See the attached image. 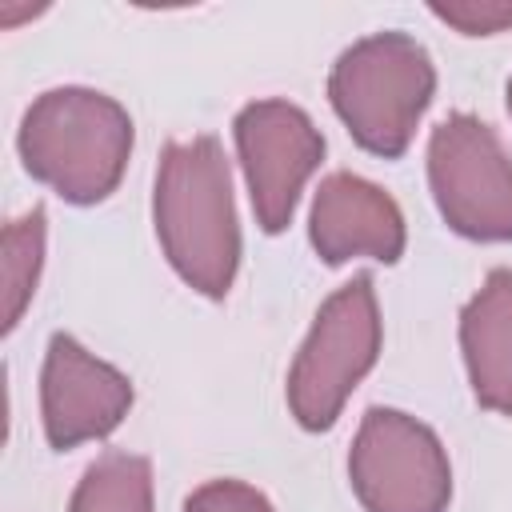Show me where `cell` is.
<instances>
[{
  "mask_svg": "<svg viewBox=\"0 0 512 512\" xmlns=\"http://www.w3.org/2000/svg\"><path fill=\"white\" fill-rule=\"evenodd\" d=\"M152 224L172 272L200 296L224 300L240 268L232 168L216 136L172 140L156 164Z\"/></svg>",
  "mask_w": 512,
  "mask_h": 512,
  "instance_id": "obj_1",
  "label": "cell"
},
{
  "mask_svg": "<svg viewBox=\"0 0 512 512\" xmlns=\"http://www.w3.org/2000/svg\"><path fill=\"white\" fill-rule=\"evenodd\" d=\"M32 180L68 204H100L116 192L132 156V116L96 88L64 84L32 100L16 136Z\"/></svg>",
  "mask_w": 512,
  "mask_h": 512,
  "instance_id": "obj_2",
  "label": "cell"
},
{
  "mask_svg": "<svg viewBox=\"0 0 512 512\" xmlns=\"http://www.w3.org/2000/svg\"><path fill=\"white\" fill-rule=\"evenodd\" d=\"M436 92V68L408 32H372L348 44L328 72V100L352 140L384 160L408 152Z\"/></svg>",
  "mask_w": 512,
  "mask_h": 512,
  "instance_id": "obj_3",
  "label": "cell"
},
{
  "mask_svg": "<svg viewBox=\"0 0 512 512\" xmlns=\"http://www.w3.org/2000/svg\"><path fill=\"white\" fill-rule=\"evenodd\" d=\"M380 336L384 328L376 288L372 276L360 272L320 304L288 368V408L300 428L328 432L336 424L356 384L372 372L380 356Z\"/></svg>",
  "mask_w": 512,
  "mask_h": 512,
  "instance_id": "obj_4",
  "label": "cell"
},
{
  "mask_svg": "<svg viewBox=\"0 0 512 512\" xmlns=\"http://www.w3.org/2000/svg\"><path fill=\"white\" fill-rule=\"evenodd\" d=\"M428 188L452 232L480 244L512 240V156L480 116L452 112L432 128Z\"/></svg>",
  "mask_w": 512,
  "mask_h": 512,
  "instance_id": "obj_5",
  "label": "cell"
},
{
  "mask_svg": "<svg viewBox=\"0 0 512 512\" xmlns=\"http://www.w3.org/2000/svg\"><path fill=\"white\" fill-rule=\"evenodd\" d=\"M348 480L364 512H444L452 500V464L440 436L396 408L364 412Z\"/></svg>",
  "mask_w": 512,
  "mask_h": 512,
  "instance_id": "obj_6",
  "label": "cell"
},
{
  "mask_svg": "<svg viewBox=\"0 0 512 512\" xmlns=\"http://www.w3.org/2000/svg\"><path fill=\"white\" fill-rule=\"evenodd\" d=\"M240 168L256 224L276 236L292 224L308 176L324 160V136L312 116L288 100H252L232 120Z\"/></svg>",
  "mask_w": 512,
  "mask_h": 512,
  "instance_id": "obj_7",
  "label": "cell"
},
{
  "mask_svg": "<svg viewBox=\"0 0 512 512\" xmlns=\"http://www.w3.org/2000/svg\"><path fill=\"white\" fill-rule=\"evenodd\" d=\"M132 408V380L92 356L76 336L56 332L40 368V420L52 448L104 440Z\"/></svg>",
  "mask_w": 512,
  "mask_h": 512,
  "instance_id": "obj_8",
  "label": "cell"
},
{
  "mask_svg": "<svg viewBox=\"0 0 512 512\" xmlns=\"http://www.w3.org/2000/svg\"><path fill=\"white\" fill-rule=\"evenodd\" d=\"M308 240L324 264H344L356 256L396 264L404 256L408 232L400 204L380 184L356 172H332L312 196Z\"/></svg>",
  "mask_w": 512,
  "mask_h": 512,
  "instance_id": "obj_9",
  "label": "cell"
},
{
  "mask_svg": "<svg viewBox=\"0 0 512 512\" xmlns=\"http://www.w3.org/2000/svg\"><path fill=\"white\" fill-rule=\"evenodd\" d=\"M460 348L476 404L512 416V268H492L464 304Z\"/></svg>",
  "mask_w": 512,
  "mask_h": 512,
  "instance_id": "obj_10",
  "label": "cell"
},
{
  "mask_svg": "<svg viewBox=\"0 0 512 512\" xmlns=\"http://www.w3.org/2000/svg\"><path fill=\"white\" fill-rule=\"evenodd\" d=\"M68 512H156L152 464L136 452H104L80 476Z\"/></svg>",
  "mask_w": 512,
  "mask_h": 512,
  "instance_id": "obj_11",
  "label": "cell"
},
{
  "mask_svg": "<svg viewBox=\"0 0 512 512\" xmlns=\"http://www.w3.org/2000/svg\"><path fill=\"white\" fill-rule=\"evenodd\" d=\"M44 240H48V216L36 204L20 220H12L0 236V288H4V332H12L36 292L40 268H44Z\"/></svg>",
  "mask_w": 512,
  "mask_h": 512,
  "instance_id": "obj_12",
  "label": "cell"
},
{
  "mask_svg": "<svg viewBox=\"0 0 512 512\" xmlns=\"http://www.w3.org/2000/svg\"><path fill=\"white\" fill-rule=\"evenodd\" d=\"M432 16L452 24L464 36H492V32L512 28V4L504 0H448V4L436 0Z\"/></svg>",
  "mask_w": 512,
  "mask_h": 512,
  "instance_id": "obj_13",
  "label": "cell"
},
{
  "mask_svg": "<svg viewBox=\"0 0 512 512\" xmlns=\"http://www.w3.org/2000/svg\"><path fill=\"white\" fill-rule=\"evenodd\" d=\"M184 512H276L272 500L244 480H208L188 492Z\"/></svg>",
  "mask_w": 512,
  "mask_h": 512,
  "instance_id": "obj_14",
  "label": "cell"
},
{
  "mask_svg": "<svg viewBox=\"0 0 512 512\" xmlns=\"http://www.w3.org/2000/svg\"><path fill=\"white\" fill-rule=\"evenodd\" d=\"M508 112H512V76H508Z\"/></svg>",
  "mask_w": 512,
  "mask_h": 512,
  "instance_id": "obj_15",
  "label": "cell"
}]
</instances>
